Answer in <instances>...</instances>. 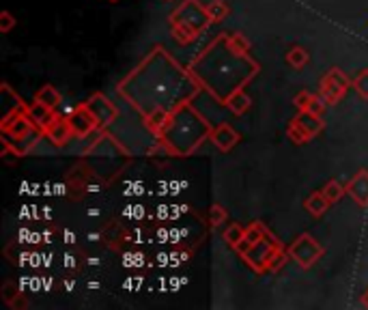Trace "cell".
<instances>
[{"label": "cell", "mask_w": 368, "mask_h": 310, "mask_svg": "<svg viewBox=\"0 0 368 310\" xmlns=\"http://www.w3.org/2000/svg\"><path fill=\"white\" fill-rule=\"evenodd\" d=\"M28 117H30V121L35 123V127L43 134L47 127H50V123L57 119V115H54V110L52 108H47V106H43V103H39V101H35L33 106H28Z\"/></svg>", "instance_id": "obj_12"}, {"label": "cell", "mask_w": 368, "mask_h": 310, "mask_svg": "<svg viewBox=\"0 0 368 310\" xmlns=\"http://www.w3.org/2000/svg\"><path fill=\"white\" fill-rule=\"evenodd\" d=\"M209 13L207 7H202L198 0H183V3L171 13V28L173 37L179 43L194 41L207 26H209Z\"/></svg>", "instance_id": "obj_2"}, {"label": "cell", "mask_w": 368, "mask_h": 310, "mask_svg": "<svg viewBox=\"0 0 368 310\" xmlns=\"http://www.w3.org/2000/svg\"><path fill=\"white\" fill-rule=\"evenodd\" d=\"M351 86V80L338 69H330L323 78H321V84H319V95L323 97V101L328 106H334L338 103L345 95H347V88Z\"/></svg>", "instance_id": "obj_4"}, {"label": "cell", "mask_w": 368, "mask_h": 310, "mask_svg": "<svg viewBox=\"0 0 368 310\" xmlns=\"http://www.w3.org/2000/svg\"><path fill=\"white\" fill-rule=\"evenodd\" d=\"M35 101L43 103V106H47V108H52V110H57V108L61 106V101H63V95L59 93V88H54L52 84H45V86H41V88L37 91Z\"/></svg>", "instance_id": "obj_15"}, {"label": "cell", "mask_w": 368, "mask_h": 310, "mask_svg": "<svg viewBox=\"0 0 368 310\" xmlns=\"http://www.w3.org/2000/svg\"><path fill=\"white\" fill-rule=\"evenodd\" d=\"M207 13H209V20L218 24V22H224L229 18V7H226L224 0H212V3L207 5Z\"/></svg>", "instance_id": "obj_19"}, {"label": "cell", "mask_w": 368, "mask_h": 310, "mask_svg": "<svg viewBox=\"0 0 368 310\" xmlns=\"http://www.w3.org/2000/svg\"><path fill=\"white\" fill-rule=\"evenodd\" d=\"M224 106L233 113V115H246L248 110H250V106H252V99H250V95L248 93H243V88H237V91H233L226 99H224Z\"/></svg>", "instance_id": "obj_13"}, {"label": "cell", "mask_w": 368, "mask_h": 310, "mask_svg": "<svg viewBox=\"0 0 368 310\" xmlns=\"http://www.w3.org/2000/svg\"><path fill=\"white\" fill-rule=\"evenodd\" d=\"M308 61H310V54L304 50V47H299V45H295V47H291L289 52H287V63L293 67V69H304L306 65H308Z\"/></svg>", "instance_id": "obj_18"}, {"label": "cell", "mask_w": 368, "mask_h": 310, "mask_svg": "<svg viewBox=\"0 0 368 310\" xmlns=\"http://www.w3.org/2000/svg\"><path fill=\"white\" fill-rule=\"evenodd\" d=\"M297 121H299V125H301V127L308 132V136H310V138L319 136V134L323 132V121H321V117L312 115V113H308V110H299Z\"/></svg>", "instance_id": "obj_16"}, {"label": "cell", "mask_w": 368, "mask_h": 310, "mask_svg": "<svg viewBox=\"0 0 368 310\" xmlns=\"http://www.w3.org/2000/svg\"><path fill=\"white\" fill-rule=\"evenodd\" d=\"M212 136V125H209L190 103H181L177 110L171 113L164 130L160 132V140L168 147L175 155L194 153L196 147Z\"/></svg>", "instance_id": "obj_1"}, {"label": "cell", "mask_w": 368, "mask_h": 310, "mask_svg": "<svg viewBox=\"0 0 368 310\" xmlns=\"http://www.w3.org/2000/svg\"><path fill=\"white\" fill-rule=\"evenodd\" d=\"M250 248H252V243H250V241H248V239L243 237V239H241V243H239V246H237L235 250H237V252H239V254L243 256V254H246V252H248Z\"/></svg>", "instance_id": "obj_29"}, {"label": "cell", "mask_w": 368, "mask_h": 310, "mask_svg": "<svg viewBox=\"0 0 368 310\" xmlns=\"http://www.w3.org/2000/svg\"><path fill=\"white\" fill-rule=\"evenodd\" d=\"M265 237H270V233H268V229L263 226L260 222H252V224L246 229V239H248L250 243H258V241H263Z\"/></svg>", "instance_id": "obj_23"}, {"label": "cell", "mask_w": 368, "mask_h": 310, "mask_svg": "<svg viewBox=\"0 0 368 310\" xmlns=\"http://www.w3.org/2000/svg\"><path fill=\"white\" fill-rule=\"evenodd\" d=\"M13 26H16V20H13V16L9 11L0 13V33H9Z\"/></svg>", "instance_id": "obj_28"}, {"label": "cell", "mask_w": 368, "mask_h": 310, "mask_svg": "<svg viewBox=\"0 0 368 310\" xmlns=\"http://www.w3.org/2000/svg\"><path fill=\"white\" fill-rule=\"evenodd\" d=\"M86 108L93 113L95 121H97V127L103 130V127H108L110 123H115V119L119 117V110L115 103L106 97V95H101V93H93L86 101Z\"/></svg>", "instance_id": "obj_6"}, {"label": "cell", "mask_w": 368, "mask_h": 310, "mask_svg": "<svg viewBox=\"0 0 368 310\" xmlns=\"http://www.w3.org/2000/svg\"><path fill=\"white\" fill-rule=\"evenodd\" d=\"M347 194L362 207H368V171H360L349 183Z\"/></svg>", "instance_id": "obj_11"}, {"label": "cell", "mask_w": 368, "mask_h": 310, "mask_svg": "<svg viewBox=\"0 0 368 310\" xmlns=\"http://www.w3.org/2000/svg\"><path fill=\"white\" fill-rule=\"evenodd\" d=\"M287 136H289V140H291L293 144H306L308 140H312V138L308 136V132L299 125L297 119H293V121L289 123V127H287Z\"/></svg>", "instance_id": "obj_20"}, {"label": "cell", "mask_w": 368, "mask_h": 310, "mask_svg": "<svg viewBox=\"0 0 368 310\" xmlns=\"http://www.w3.org/2000/svg\"><path fill=\"white\" fill-rule=\"evenodd\" d=\"M280 248L278 241H272L270 237H265L263 241L258 243H252V248L243 254V258L248 261V265L256 272H270V261H272V256L274 252Z\"/></svg>", "instance_id": "obj_5"}, {"label": "cell", "mask_w": 368, "mask_h": 310, "mask_svg": "<svg viewBox=\"0 0 368 310\" xmlns=\"http://www.w3.org/2000/svg\"><path fill=\"white\" fill-rule=\"evenodd\" d=\"M0 293H3L5 304L11 306V308H24V306H26V302L22 299L20 289H18V285H16L13 280L5 282V285H3V291H0Z\"/></svg>", "instance_id": "obj_17"}, {"label": "cell", "mask_w": 368, "mask_h": 310, "mask_svg": "<svg viewBox=\"0 0 368 310\" xmlns=\"http://www.w3.org/2000/svg\"><path fill=\"white\" fill-rule=\"evenodd\" d=\"M351 86L357 91V95L362 99H368V69L360 71L353 80H351Z\"/></svg>", "instance_id": "obj_25"}, {"label": "cell", "mask_w": 368, "mask_h": 310, "mask_svg": "<svg viewBox=\"0 0 368 310\" xmlns=\"http://www.w3.org/2000/svg\"><path fill=\"white\" fill-rule=\"evenodd\" d=\"M113 3H117V0H113Z\"/></svg>", "instance_id": "obj_31"}, {"label": "cell", "mask_w": 368, "mask_h": 310, "mask_svg": "<svg viewBox=\"0 0 368 310\" xmlns=\"http://www.w3.org/2000/svg\"><path fill=\"white\" fill-rule=\"evenodd\" d=\"M330 200L323 196V192H314V194H310L306 200H304V209L310 214V216H314V218H319V216H323L328 209H330Z\"/></svg>", "instance_id": "obj_14"}, {"label": "cell", "mask_w": 368, "mask_h": 310, "mask_svg": "<svg viewBox=\"0 0 368 310\" xmlns=\"http://www.w3.org/2000/svg\"><path fill=\"white\" fill-rule=\"evenodd\" d=\"M229 220V214H226V209L222 205H212V212H209V224H212L214 229H218V226H222L224 222Z\"/></svg>", "instance_id": "obj_24"}, {"label": "cell", "mask_w": 368, "mask_h": 310, "mask_svg": "<svg viewBox=\"0 0 368 310\" xmlns=\"http://www.w3.org/2000/svg\"><path fill=\"white\" fill-rule=\"evenodd\" d=\"M323 196L330 200V202H336V200H340L343 198V194L347 192V188H343V183L340 181H336V179H332V181H328L326 185H323Z\"/></svg>", "instance_id": "obj_21"}, {"label": "cell", "mask_w": 368, "mask_h": 310, "mask_svg": "<svg viewBox=\"0 0 368 310\" xmlns=\"http://www.w3.org/2000/svg\"><path fill=\"white\" fill-rule=\"evenodd\" d=\"M69 123H71V130H74V136L78 138H86L88 134H93L97 127V121L93 117V113L86 108V103H82V106H78L76 110H71L69 115Z\"/></svg>", "instance_id": "obj_8"}, {"label": "cell", "mask_w": 368, "mask_h": 310, "mask_svg": "<svg viewBox=\"0 0 368 310\" xmlns=\"http://www.w3.org/2000/svg\"><path fill=\"white\" fill-rule=\"evenodd\" d=\"M287 254L289 252H284L282 250V246L274 252V256H272V261H270V272H278L284 263H287Z\"/></svg>", "instance_id": "obj_26"}, {"label": "cell", "mask_w": 368, "mask_h": 310, "mask_svg": "<svg viewBox=\"0 0 368 310\" xmlns=\"http://www.w3.org/2000/svg\"><path fill=\"white\" fill-rule=\"evenodd\" d=\"M246 237V229L241 224H231L226 231H224V241L231 246V248H237L241 243V239Z\"/></svg>", "instance_id": "obj_22"}, {"label": "cell", "mask_w": 368, "mask_h": 310, "mask_svg": "<svg viewBox=\"0 0 368 310\" xmlns=\"http://www.w3.org/2000/svg\"><path fill=\"white\" fill-rule=\"evenodd\" d=\"M310 99H312V93H308V91H299V93L293 97V106H295L297 110H308Z\"/></svg>", "instance_id": "obj_27"}, {"label": "cell", "mask_w": 368, "mask_h": 310, "mask_svg": "<svg viewBox=\"0 0 368 310\" xmlns=\"http://www.w3.org/2000/svg\"><path fill=\"white\" fill-rule=\"evenodd\" d=\"M362 304H364V306L368 308V291H366V293L362 295Z\"/></svg>", "instance_id": "obj_30"}, {"label": "cell", "mask_w": 368, "mask_h": 310, "mask_svg": "<svg viewBox=\"0 0 368 310\" xmlns=\"http://www.w3.org/2000/svg\"><path fill=\"white\" fill-rule=\"evenodd\" d=\"M3 132L7 136H11L13 140H22L26 136H30L35 132V123L30 121L28 113L22 110V113H16V115H9V117H3Z\"/></svg>", "instance_id": "obj_7"}, {"label": "cell", "mask_w": 368, "mask_h": 310, "mask_svg": "<svg viewBox=\"0 0 368 310\" xmlns=\"http://www.w3.org/2000/svg\"><path fill=\"white\" fill-rule=\"evenodd\" d=\"M47 136V140L52 144H57V147H65L71 138H74V130H71V123H69V117H59L50 123V127L43 132Z\"/></svg>", "instance_id": "obj_9"}, {"label": "cell", "mask_w": 368, "mask_h": 310, "mask_svg": "<svg viewBox=\"0 0 368 310\" xmlns=\"http://www.w3.org/2000/svg\"><path fill=\"white\" fill-rule=\"evenodd\" d=\"M289 256L293 258V261H295L299 268L310 270V268L323 256V248H321L317 241H314V237H310L308 233H301V235L291 243Z\"/></svg>", "instance_id": "obj_3"}, {"label": "cell", "mask_w": 368, "mask_h": 310, "mask_svg": "<svg viewBox=\"0 0 368 310\" xmlns=\"http://www.w3.org/2000/svg\"><path fill=\"white\" fill-rule=\"evenodd\" d=\"M209 140H212L220 151H231L239 142V134L229 123H222V125L212 130V136H209Z\"/></svg>", "instance_id": "obj_10"}]
</instances>
